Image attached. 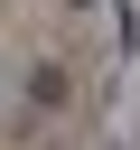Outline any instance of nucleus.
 <instances>
[]
</instances>
